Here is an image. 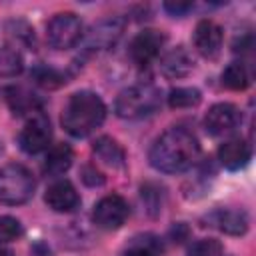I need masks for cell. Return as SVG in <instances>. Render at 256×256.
I'll return each instance as SVG.
<instances>
[{"instance_id":"1","label":"cell","mask_w":256,"mask_h":256,"mask_svg":"<svg viewBox=\"0 0 256 256\" xmlns=\"http://www.w3.org/2000/svg\"><path fill=\"white\" fill-rule=\"evenodd\" d=\"M198 156H200V142L184 126H172L164 130L154 140L148 152V160L152 168L164 174H178L192 168Z\"/></svg>"},{"instance_id":"2","label":"cell","mask_w":256,"mask_h":256,"mask_svg":"<svg viewBox=\"0 0 256 256\" xmlns=\"http://www.w3.org/2000/svg\"><path fill=\"white\" fill-rule=\"evenodd\" d=\"M106 120V104L92 90L74 92L62 108V128L74 138H86Z\"/></svg>"},{"instance_id":"3","label":"cell","mask_w":256,"mask_h":256,"mask_svg":"<svg viewBox=\"0 0 256 256\" xmlns=\"http://www.w3.org/2000/svg\"><path fill=\"white\" fill-rule=\"evenodd\" d=\"M162 94L154 84H134L118 92L114 100V114L124 120H140L160 108Z\"/></svg>"},{"instance_id":"4","label":"cell","mask_w":256,"mask_h":256,"mask_svg":"<svg viewBox=\"0 0 256 256\" xmlns=\"http://www.w3.org/2000/svg\"><path fill=\"white\" fill-rule=\"evenodd\" d=\"M36 190L32 172L18 162H10L0 168V202L6 206L26 204Z\"/></svg>"},{"instance_id":"5","label":"cell","mask_w":256,"mask_h":256,"mask_svg":"<svg viewBox=\"0 0 256 256\" xmlns=\"http://www.w3.org/2000/svg\"><path fill=\"white\" fill-rule=\"evenodd\" d=\"M84 36L82 20L74 12H58L46 24V42L56 50L74 48Z\"/></svg>"},{"instance_id":"6","label":"cell","mask_w":256,"mask_h":256,"mask_svg":"<svg viewBox=\"0 0 256 256\" xmlns=\"http://www.w3.org/2000/svg\"><path fill=\"white\" fill-rule=\"evenodd\" d=\"M50 142H52V126L42 112L30 116L18 134V146L26 154L46 152L50 148Z\"/></svg>"},{"instance_id":"7","label":"cell","mask_w":256,"mask_h":256,"mask_svg":"<svg viewBox=\"0 0 256 256\" xmlns=\"http://www.w3.org/2000/svg\"><path fill=\"white\" fill-rule=\"evenodd\" d=\"M130 216V206L120 194L102 196L92 210V220L102 230H118Z\"/></svg>"},{"instance_id":"8","label":"cell","mask_w":256,"mask_h":256,"mask_svg":"<svg viewBox=\"0 0 256 256\" xmlns=\"http://www.w3.org/2000/svg\"><path fill=\"white\" fill-rule=\"evenodd\" d=\"M166 44V34L154 28L140 30L128 44V58L136 66H148L152 60H156Z\"/></svg>"},{"instance_id":"9","label":"cell","mask_w":256,"mask_h":256,"mask_svg":"<svg viewBox=\"0 0 256 256\" xmlns=\"http://www.w3.org/2000/svg\"><path fill=\"white\" fill-rule=\"evenodd\" d=\"M242 124V112L232 102H216L204 116V128L210 136H228Z\"/></svg>"},{"instance_id":"10","label":"cell","mask_w":256,"mask_h":256,"mask_svg":"<svg viewBox=\"0 0 256 256\" xmlns=\"http://www.w3.org/2000/svg\"><path fill=\"white\" fill-rule=\"evenodd\" d=\"M192 44L196 48V52L206 58V60H216L222 52V44H224V30L218 22L210 20V18H202L192 34Z\"/></svg>"},{"instance_id":"11","label":"cell","mask_w":256,"mask_h":256,"mask_svg":"<svg viewBox=\"0 0 256 256\" xmlns=\"http://www.w3.org/2000/svg\"><path fill=\"white\" fill-rule=\"evenodd\" d=\"M44 202L50 210H54L58 214H68L80 206V194L70 180L58 178L46 188Z\"/></svg>"},{"instance_id":"12","label":"cell","mask_w":256,"mask_h":256,"mask_svg":"<svg viewBox=\"0 0 256 256\" xmlns=\"http://www.w3.org/2000/svg\"><path fill=\"white\" fill-rule=\"evenodd\" d=\"M122 32H124V20L122 18H118V16L100 18L98 22L92 24L88 38H86V46L92 50H108L120 40Z\"/></svg>"},{"instance_id":"13","label":"cell","mask_w":256,"mask_h":256,"mask_svg":"<svg viewBox=\"0 0 256 256\" xmlns=\"http://www.w3.org/2000/svg\"><path fill=\"white\" fill-rule=\"evenodd\" d=\"M208 222L212 228L228 234V236H242L248 232V214L238 208H220L208 214Z\"/></svg>"},{"instance_id":"14","label":"cell","mask_w":256,"mask_h":256,"mask_svg":"<svg viewBox=\"0 0 256 256\" xmlns=\"http://www.w3.org/2000/svg\"><path fill=\"white\" fill-rule=\"evenodd\" d=\"M194 70V58L184 46H174L160 58V72L170 80L186 78Z\"/></svg>"},{"instance_id":"15","label":"cell","mask_w":256,"mask_h":256,"mask_svg":"<svg viewBox=\"0 0 256 256\" xmlns=\"http://www.w3.org/2000/svg\"><path fill=\"white\" fill-rule=\"evenodd\" d=\"M250 158H252V146L244 138H240V136L228 138L218 148V160H220V164L226 170H232V172L244 168L250 162Z\"/></svg>"},{"instance_id":"16","label":"cell","mask_w":256,"mask_h":256,"mask_svg":"<svg viewBox=\"0 0 256 256\" xmlns=\"http://www.w3.org/2000/svg\"><path fill=\"white\" fill-rule=\"evenodd\" d=\"M92 154L96 156V160L112 170L124 168L126 164V152L122 148V144L110 136H100L92 142Z\"/></svg>"},{"instance_id":"17","label":"cell","mask_w":256,"mask_h":256,"mask_svg":"<svg viewBox=\"0 0 256 256\" xmlns=\"http://www.w3.org/2000/svg\"><path fill=\"white\" fill-rule=\"evenodd\" d=\"M120 256H164V242L152 232H140L124 244Z\"/></svg>"},{"instance_id":"18","label":"cell","mask_w":256,"mask_h":256,"mask_svg":"<svg viewBox=\"0 0 256 256\" xmlns=\"http://www.w3.org/2000/svg\"><path fill=\"white\" fill-rule=\"evenodd\" d=\"M72 160H74V150L70 148V144H54L46 150V158H44V164H42V170L48 174V176H62L70 170L72 166Z\"/></svg>"},{"instance_id":"19","label":"cell","mask_w":256,"mask_h":256,"mask_svg":"<svg viewBox=\"0 0 256 256\" xmlns=\"http://www.w3.org/2000/svg\"><path fill=\"white\" fill-rule=\"evenodd\" d=\"M6 102L12 108L14 114H40L42 112V100L32 94L26 88H10L6 90Z\"/></svg>"},{"instance_id":"20","label":"cell","mask_w":256,"mask_h":256,"mask_svg":"<svg viewBox=\"0 0 256 256\" xmlns=\"http://www.w3.org/2000/svg\"><path fill=\"white\" fill-rule=\"evenodd\" d=\"M222 86H226L228 90H246L250 86V72L246 68L244 62H230L224 70H222Z\"/></svg>"},{"instance_id":"21","label":"cell","mask_w":256,"mask_h":256,"mask_svg":"<svg viewBox=\"0 0 256 256\" xmlns=\"http://www.w3.org/2000/svg\"><path fill=\"white\" fill-rule=\"evenodd\" d=\"M24 70V58L14 44L0 46V78L18 76Z\"/></svg>"},{"instance_id":"22","label":"cell","mask_w":256,"mask_h":256,"mask_svg":"<svg viewBox=\"0 0 256 256\" xmlns=\"http://www.w3.org/2000/svg\"><path fill=\"white\" fill-rule=\"evenodd\" d=\"M202 100L198 88L192 86H176L168 92V106L170 108H194Z\"/></svg>"},{"instance_id":"23","label":"cell","mask_w":256,"mask_h":256,"mask_svg":"<svg viewBox=\"0 0 256 256\" xmlns=\"http://www.w3.org/2000/svg\"><path fill=\"white\" fill-rule=\"evenodd\" d=\"M140 196H142V202H144V208L150 216H158L162 212V204H164V188H160L158 184H144L142 190H140Z\"/></svg>"},{"instance_id":"24","label":"cell","mask_w":256,"mask_h":256,"mask_svg":"<svg viewBox=\"0 0 256 256\" xmlns=\"http://www.w3.org/2000/svg\"><path fill=\"white\" fill-rule=\"evenodd\" d=\"M32 78L36 80V84H40L44 88H58V86H62L66 82L64 74L60 70L52 68V66H38V68H34Z\"/></svg>"},{"instance_id":"25","label":"cell","mask_w":256,"mask_h":256,"mask_svg":"<svg viewBox=\"0 0 256 256\" xmlns=\"http://www.w3.org/2000/svg\"><path fill=\"white\" fill-rule=\"evenodd\" d=\"M188 256H224V246L216 238H200L188 246Z\"/></svg>"},{"instance_id":"26","label":"cell","mask_w":256,"mask_h":256,"mask_svg":"<svg viewBox=\"0 0 256 256\" xmlns=\"http://www.w3.org/2000/svg\"><path fill=\"white\" fill-rule=\"evenodd\" d=\"M24 234V226L14 216H0V244L16 242Z\"/></svg>"},{"instance_id":"27","label":"cell","mask_w":256,"mask_h":256,"mask_svg":"<svg viewBox=\"0 0 256 256\" xmlns=\"http://www.w3.org/2000/svg\"><path fill=\"white\" fill-rule=\"evenodd\" d=\"M80 178H82V182L86 184V186H102L104 184V174L94 166V164H84L82 166V170H80Z\"/></svg>"},{"instance_id":"28","label":"cell","mask_w":256,"mask_h":256,"mask_svg":"<svg viewBox=\"0 0 256 256\" xmlns=\"http://www.w3.org/2000/svg\"><path fill=\"white\" fill-rule=\"evenodd\" d=\"M14 30H10L12 32V36H14V40L16 42H22V44H34V30L26 24V22H12L10 24Z\"/></svg>"},{"instance_id":"29","label":"cell","mask_w":256,"mask_h":256,"mask_svg":"<svg viewBox=\"0 0 256 256\" xmlns=\"http://www.w3.org/2000/svg\"><path fill=\"white\" fill-rule=\"evenodd\" d=\"M192 8H194V2H174V0L164 2V10H166L170 16H174V18H182V16H186Z\"/></svg>"},{"instance_id":"30","label":"cell","mask_w":256,"mask_h":256,"mask_svg":"<svg viewBox=\"0 0 256 256\" xmlns=\"http://www.w3.org/2000/svg\"><path fill=\"white\" fill-rule=\"evenodd\" d=\"M188 234H190V230H188V226H186L184 222L174 224V226H172V230H170V236L174 238V242H182V240H186V238H188Z\"/></svg>"},{"instance_id":"31","label":"cell","mask_w":256,"mask_h":256,"mask_svg":"<svg viewBox=\"0 0 256 256\" xmlns=\"http://www.w3.org/2000/svg\"><path fill=\"white\" fill-rule=\"evenodd\" d=\"M250 48H252V36L250 34H246L244 38H236L234 44H232L234 52H248Z\"/></svg>"},{"instance_id":"32","label":"cell","mask_w":256,"mask_h":256,"mask_svg":"<svg viewBox=\"0 0 256 256\" xmlns=\"http://www.w3.org/2000/svg\"><path fill=\"white\" fill-rule=\"evenodd\" d=\"M0 256H14V252L10 248H6L4 244H0Z\"/></svg>"}]
</instances>
